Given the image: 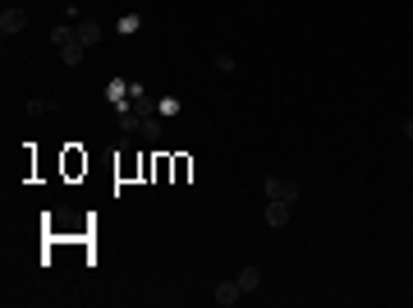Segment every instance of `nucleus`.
Listing matches in <instances>:
<instances>
[{"mask_svg": "<svg viewBox=\"0 0 413 308\" xmlns=\"http://www.w3.org/2000/svg\"><path fill=\"white\" fill-rule=\"evenodd\" d=\"M262 189H266V203H290L294 207V203L303 198V184H294V179H285V175H271Z\"/></svg>", "mask_w": 413, "mask_h": 308, "instance_id": "obj_1", "label": "nucleus"}, {"mask_svg": "<svg viewBox=\"0 0 413 308\" xmlns=\"http://www.w3.org/2000/svg\"><path fill=\"white\" fill-rule=\"evenodd\" d=\"M28 19H33L28 10H19V5H5V10H0V33H5V37H19L23 28H28Z\"/></svg>", "mask_w": 413, "mask_h": 308, "instance_id": "obj_2", "label": "nucleus"}, {"mask_svg": "<svg viewBox=\"0 0 413 308\" xmlns=\"http://www.w3.org/2000/svg\"><path fill=\"white\" fill-rule=\"evenodd\" d=\"M211 299H216L220 308H230V304H239V299H243V290H239V281H234V276H225V281H216Z\"/></svg>", "mask_w": 413, "mask_h": 308, "instance_id": "obj_3", "label": "nucleus"}, {"mask_svg": "<svg viewBox=\"0 0 413 308\" xmlns=\"http://www.w3.org/2000/svg\"><path fill=\"white\" fill-rule=\"evenodd\" d=\"M74 37H78L83 46H97L101 37H106V28H101L97 19H78V23H74Z\"/></svg>", "mask_w": 413, "mask_h": 308, "instance_id": "obj_4", "label": "nucleus"}, {"mask_svg": "<svg viewBox=\"0 0 413 308\" xmlns=\"http://www.w3.org/2000/svg\"><path fill=\"white\" fill-rule=\"evenodd\" d=\"M234 281H239V290H243V295H257V290H262V267H239V272H234Z\"/></svg>", "mask_w": 413, "mask_h": 308, "instance_id": "obj_5", "label": "nucleus"}, {"mask_svg": "<svg viewBox=\"0 0 413 308\" xmlns=\"http://www.w3.org/2000/svg\"><path fill=\"white\" fill-rule=\"evenodd\" d=\"M290 217H294L290 203H266V226H271V230H285V226H290Z\"/></svg>", "mask_w": 413, "mask_h": 308, "instance_id": "obj_6", "label": "nucleus"}, {"mask_svg": "<svg viewBox=\"0 0 413 308\" xmlns=\"http://www.w3.org/2000/svg\"><path fill=\"white\" fill-rule=\"evenodd\" d=\"M83 51H87L83 42H69L65 51H60V65H65V69H78V65H83Z\"/></svg>", "mask_w": 413, "mask_h": 308, "instance_id": "obj_7", "label": "nucleus"}, {"mask_svg": "<svg viewBox=\"0 0 413 308\" xmlns=\"http://www.w3.org/2000/svg\"><path fill=\"white\" fill-rule=\"evenodd\" d=\"M46 42H51L55 51H65V46L78 42V37H74V28H69V23H60V28H51V37H46Z\"/></svg>", "mask_w": 413, "mask_h": 308, "instance_id": "obj_8", "label": "nucleus"}, {"mask_svg": "<svg viewBox=\"0 0 413 308\" xmlns=\"http://www.w3.org/2000/svg\"><path fill=\"white\" fill-rule=\"evenodd\" d=\"M106 101H110V106H120V101H129V83H120V78H110V83H106Z\"/></svg>", "mask_w": 413, "mask_h": 308, "instance_id": "obj_9", "label": "nucleus"}, {"mask_svg": "<svg viewBox=\"0 0 413 308\" xmlns=\"http://www.w3.org/2000/svg\"><path fill=\"white\" fill-rule=\"evenodd\" d=\"M138 138L156 143V138H161V115H147V120H142V129H138Z\"/></svg>", "mask_w": 413, "mask_h": 308, "instance_id": "obj_10", "label": "nucleus"}, {"mask_svg": "<svg viewBox=\"0 0 413 308\" xmlns=\"http://www.w3.org/2000/svg\"><path fill=\"white\" fill-rule=\"evenodd\" d=\"M78 170H87V156H78V147H69L65 152V175H78Z\"/></svg>", "mask_w": 413, "mask_h": 308, "instance_id": "obj_11", "label": "nucleus"}, {"mask_svg": "<svg viewBox=\"0 0 413 308\" xmlns=\"http://www.w3.org/2000/svg\"><path fill=\"white\" fill-rule=\"evenodd\" d=\"M188 170H193V161H188V156H174V184H184V179H188Z\"/></svg>", "mask_w": 413, "mask_h": 308, "instance_id": "obj_12", "label": "nucleus"}, {"mask_svg": "<svg viewBox=\"0 0 413 308\" xmlns=\"http://www.w3.org/2000/svg\"><path fill=\"white\" fill-rule=\"evenodd\" d=\"M156 115H179V97H161L156 101Z\"/></svg>", "mask_w": 413, "mask_h": 308, "instance_id": "obj_13", "label": "nucleus"}, {"mask_svg": "<svg viewBox=\"0 0 413 308\" xmlns=\"http://www.w3.org/2000/svg\"><path fill=\"white\" fill-rule=\"evenodd\" d=\"M138 28H142L138 14H124V19H120V33H138Z\"/></svg>", "mask_w": 413, "mask_h": 308, "instance_id": "obj_14", "label": "nucleus"}, {"mask_svg": "<svg viewBox=\"0 0 413 308\" xmlns=\"http://www.w3.org/2000/svg\"><path fill=\"white\" fill-rule=\"evenodd\" d=\"M46 110H55L51 101H42V97H33V101H28V115H46Z\"/></svg>", "mask_w": 413, "mask_h": 308, "instance_id": "obj_15", "label": "nucleus"}, {"mask_svg": "<svg viewBox=\"0 0 413 308\" xmlns=\"http://www.w3.org/2000/svg\"><path fill=\"white\" fill-rule=\"evenodd\" d=\"M216 69H220V74H230V69H234V55L220 51V55H216Z\"/></svg>", "mask_w": 413, "mask_h": 308, "instance_id": "obj_16", "label": "nucleus"}, {"mask_svg": "<svg viewBox=\"0 0 413 308\" xmlns=\"http://www.w3.org/2000/svg\"><path fill=\"white\" fill-rule=\"evenodd\" d=\"M404 138H413V115H409V120H404Z\"/></svg>", "mask_w": 413, "mask_h": 308, "instance_id": "obj_17", "label": "nucleus"}]
</instances>
